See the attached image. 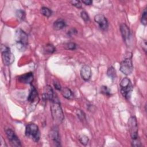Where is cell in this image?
I'll list each match as a JSON object with an SVG mask.
<instances>
[{"label": "cell", "instance_id": "28", "mask_svg": "<svg viewBox=\"0 0 147 147\" xmlns=\"http://www.w3.org/2000/svg\"><path fill=\"white\" fill-rule=\"evenodd\" d=\"M70 3H71L72 5L74 6L75 7H76V8H78V9H80L82 8V3L80 1H71L69 2Z\"/></svg>", "mask_w": 147, "mask_h": 147}, {"label": "cell", "instance_id": "23", "mask_svg": "<svg viewBox=\"0 0 147 147\" xmlns=\"http://www.w3.org/2000/svg\"><path fill=\"white\" fill-rule=\"evenodd\" d=\"M79 140L80 141V142L83 144V145H86L89 141V138L88 137L84 134H82L80 136H79Z\"/></svg>", "mask_w": 147, "mask_h": 147}, {"label": "cell", "instance_id": "15", "mask_svg": "<svg viewBox=\"0 0 147 147\" xmlns=\"http://www.w3.org/2000/svg\"><path fill=\"white\" fill-rule=\"evenodd\" d=\"M38 98V93L36 89V88L33 86L31 87V89L30 90V92L29 93V95L28 96L27 100L29 102L33 103L34 102V101Z\"/></svg>", "mask_w": 147, "mask_h": 147}, {"label": "cell", "instance_id": "20", "mask_svg": "<svg viewBox=\"0 0 147 147\" xmlns=\"http://www.w3.org/2000/svg\"><path fill=\"white\" fill-rule=\"evenodd\" d=\"M44 51L48 53H53L55 51V47L51 44H47L44 47Z\"/></svg>", "mask_w": 147, "mask_h": 147}, {"label": "cell", "instance_id": "27", "mask_svg": "<svg viewBox=\"0 0 147 147\" xmlns=\"http://www.w3.org/2000/svg\"><path fill=\"white\" fill-rule=\"evenodd\" d=\"M80 17L82 18V20L86 22H88L90 21V17L88 14V13L84 11L83 10L81 13H80Z\"/></svg>", "mask_w": 147, "mask_h": 147}, {"label": "cell", "instance_id": "31", "mask_svg": "<svg viewBox=\"0 0 147 147\" xmlns=\"http://www.w3.org/2000/svg\"><path fill=\"white\" fill-rule=\"evenodd\" d=\"M142 49L146 52V40H144L142 41Z\"/></svg>", "mask_w": 147, "mask_h": 147}, {"label": "cell", "instance_id": "8", "mask_svg": "<svg viewBox=\"0 0 147 147\" xmlns=\"http://www.w3.org/2000/svg\"><path fill=\"white\" fill-rule=\"evenodd\" d=\"M49 137L52 145L55 146H61V140L59 130L56 125L53 126L49 133Z\"/></svg>", "mask_w": 147, "mask_h": 147}, {"label": "cell", "instance_id": "2", "mask_svg": "<svg viewBox=\"0 0 147 147\" xmlns=\"http://www.w3.org/2000/svg\"><path fill=\"white\" fill-rule=\"evenodd\" d=\"M15 41L17 49L20 51H24L28 46V34L21 29H18L15 33Z\"/></svg>", "mask_w": 147, "mask_h": 147}, {"label": "cell", "instance_id": "32", "mask_svg": "<svg viewBox=\"0 0 147 147\" xmlns=\"http://www.w3.org/2000/svg\"><path fill=\"white\" fill-rule=\"evenodd\" d=\"M82 2L86 5H91L92 3V1L91 0H83Z\"/></svg>", "mask_w": 147, "mask_h": 147}, {"label": "cell", "instance_id": "22", "mask_svg": "<svg viewBox=\"0 0 147 147\" xmlns=\"http://www.w3.org/2000/svg\"><path fill=\"white\" fill-rule=\"evenodd\" d=\"M76 44L75 42H69L64 44V48L67 50H75L76 48Z\"/></svg>", "mask_w": 147, "mask_h": 147}, {"label": "cell", "instance_id": "4", "mask_svg": "<svg viewBox=\"0 0 147 147\" xmlns=\"http://www.w3.org/2000/svg\"><path fill=\"white\" fill-rule=\"evenodd\" d=\"M120 92L126 99H130L133 91V85L130 80L125 77L122 79L119 83Z\"/></svg>", "mask_w": 147, "mask_h": 147}, {"label": "cell", "instance_id": "12", "mask_svg": "<svg viewBox=\"0 0 147 147\" xmlns=\"http://www.w3.org/2000/svg\"><path fill=\"white\" fill-rule=\"evenodd\" d=\"M120 31L123 41L126 44H129L131 38V33L127 25L125 23L121 24L120 25Z\"/></svg>", "mask_w": 147, "mask_h": 147}, {"label": "cell", "instance_id": "19", "mask_svg": "<svg viewBox=\"0 0 147 147\" xmlns=\"http://www.w3.org/2000/svg\"><path fill=\"white\" fill-rule=\"evenodd\" d=\"M40 12L42 15H43L46 17H49L52 14V11L48 7H45V6H42L41 8Z\"/></svg>", "mask_w": 147, "mask_h": 147}, {"label": "cell", "instance_id": "3", "mask_svg": "<svg viewBox=\"0 0 147 147\" xmlns=\"http://www.w3.org/2000/svg\"><path fill=\"white\" fill-rule=\"evenodd\" d=\"M25 136L35 142H37L40 138V132L38 126L34 123H28L25 127Z\"/></svg>", "mask_w": 147, "mask_h": 147}, {"label": "cell", "instance_id": "14", "mask_svg": "<svg viewBox=\"0 0 147 147\" xmlns=\"http://www.w3.org/2000/svg\"><path fill=\"white\" fill-rule=\"evenodd\" d=\"M33 74L32 72H29L25 74L21 75L18 78V81L24 84H31L32 82L33 81Z\"/></svg>", "mask_w": 147, "mask_h": 147}, {"label": "cell", "instance_id": "24", "mask_svg": "<svg viewBox=\"0 0 147 147\" xmlns=\"http://www.w3.org/2000/svg\"><path fill=\"white\" fill-rule=\"evenodd\" d=\"M76 115H77L78 118L79 119V120L81 121H83L86 120V119L85 113L83 111L80 110V109L77 110V111H76Z\"/></svg>", "mask_w": 147, "mask_h": 147}, {"label": "cell", "instance_id": "6", "mask_svg": "<svg viewBox=\"0 0 147 147\" xmlns=\"http://www.w3.org/2000/svg\"><path fill=\"white\" fill-rule=\"evenodd\" d=\"M1 50L3 64L5 65H11L14 61L15 57L13 53L11 52L10 48L4 44H2Z\"/></svg>", "mask_w": 147, "mask_h": 147}, {"label": "cell", "instance_id": "13", "mask_svg": "<svg viewBox=\"0 0 147 147\" xmlns=\"http://www.w3.org/2000/svg\"><path fill=\"white\" fill-rule=\"evenodd\" d=\"M92 72L90 66L87 65H83L80 69V76L84 81H88L91 77Z\"/></svg>", "mask_w": 147, "mask_h": 147}, {"label": "cell", "instance_id": "7", "mask_svg": "<svg viewBox=\"0 0 147 147\" xmlns=\"http://www.w3.org/2000/svg\"><path fill=\"white\" fill-rule=\"evenodd\" d=\"M128 127L132 140L139 138L138 136V124L136 117L131 116L128 119Z\"/></svg>", "mask_w": 147, "mask_h": 147}, {"label": "cell", "instance_id": "1", "mask_svg": "<svg viewBox=\"0 0 147 147\" xmlns=\"http://www.w3.org/2000/svg\"><path fill=\"white\" fill-rule=\"evenodd\" d=\"M50 109L55 124H56V125L61 124L64 119V116L59 100L57 98H55L51 102Z\"/></svg>", "mask_w": 147, "mask_h": 147}, {"label": "cell", "instance_id": "21", "mask_svg": "<svg viewBox=\"0 0 147 147\" xmlns=\"http://www.w3.org/2000/svg\"><path fill=\"white\" fill-rule=\"evenodd\" d=\"M141 22L144 26H146L147 24V11L146 9H144L141 17Z\"/></svg>", "mask_w": 147, "mask_h": 147}, {"label": "cell", "instance_id": "5", "mask_svg": "<svg viewBox=\"0 0 147 147\" xmlns=\"http://www.w3.org/2000/svg\"><path fill=\"white\" fill-rule=\"evenodd\" d=\"M119 70L125 75H129L132 73L133 65L132 62V54L131 53H127V56L121 62Z\"/></svg>", "mask_w": 147, "mask_h": 147}, {"label": "cell", "instance_id": "25", "mask_svg": "<svg viewBox=\"0 0 147 147\" xmlns=\"http://www.w3.org/2000/svg\"><path fill=\"white\" fill-rule=\"evenodd\" d=\"M16 16L19 20L22 21L25 18V13L24 10H18L16 11Z\"/></svg>", "mask_w": 147, "mask_h": 147}, {"label": "cell", "instance_id": "9", "mask_svg": "<svg viewBox=\"0 0 147 147\" xmlns=\"http://www.w3.org/2000/svg\"><path fill=\"white\" fill-rule=\"evenodd\" d=\"M5 133L7 139L13 146H21V144L18 136L15 132L11 129L7 128L5 129Z\"/></svg>", "mask_w": 147, "mask_h": 147}, {"label": "cell", "instance_id": "30", "mask_svg": "<svg viewBox=\"0 0 147 147\" xmlns=\"http://www.w3.org/2000/svg\"><path fill=\"white\" fill-rule=\"evenodd\" d=\"M76 33H77V30L75 28H72L69 30H68V34L69 36L73 35L74 34H76Z\"/></svg>", "mask_w": 147, "mask_h": 147}, {"label": "cell", "instance_id": "26", "mask_svg": "<svg viewBox=\"0 0 147 147\" xmlns=\"http://www.w3.org/2000/svg\"><path fill=\"white\" fill-rule=\"evenodd\" d=\"M100 92L106 96H110L111 95L110 90L109 88L106 86H102L100 88Z\"/></svg>", "mask_w": 147, "mask_h": 147}, {"label": "cell", "instance_id": "17", "mask_svg": "<svg viewBox=\"0 0 147 147\" xmlns=\"http://www.w3.org/2000/svg\"><path fill=\"white\" fill-rule=\"evenodd\" d=\"M61 93L64 98L67 99H72L74 98L72 91L68 87H63L61 90Z\"/></svg>", "mask_w": 147, "mask_h": 147}, {"label": "cell", "instance_id": "10", "mask_svg": "<svg viewBox=\"0 0 147 147\" xmlns=\"http://www.w3.org/2000/svg\"><path fill=\"white\" fill-rule=\"evenodd\" d=\"M95 22L98 25L100 29L107 30L109 27V22L106 17L102 14H98L94 17Z\"/></svg>", "mask_w": 147, "mask_h": 147}, {"label": "cell", "instance_id": "29", "mask_svg": "<svg viewBox=\"0 0 147 147\" xmlns=\"http://www.w3.org/2000/svg\"><path fill=\"white\" fill-rule=\"evenodd\" d=\"M53 86H54L56 90H59V91H61L62 87H61V86L60 83H59L58 81H57V80H53Z\"/></svg>", "mask_w": 147, "mask_h": 147}, {"label": "cell", "instance_id": "16", "mask_svg": "<svg viewBox=\"0 0 147 147\" xmlns=\"http://www.w3.org/2000/svg\"><path fill=\"white\" fill-rule=\"evenodd\" d=\"M66 26L65 21L62 18L57 19L53 24V27L56 30H60L63 29Z\"/></svg>", "mask_w": 147, "mask_h": 147}, {"label": "cell", "instance_id": "11", "mask_svg": "<svg viewBox=\"0 0 147 147\" xmlns=\"http://www.w3.org/2000/svg\"><path fill=\"white\" fill-rule=\"evenodd\" d=\"M54 92L52 87L50 85H46L44 87L42 92V99L44 101L49 100L52 102L54 98Z\"/></svg>", "mask_w": 147, "mask_h": 147}, {"label": "cell", "instance_id": "18", "mask_svg": "<svg viewBox=\"0 0 147 147\" xmlns=\"http://www.w3.org/2000/svg\"><path fill=\"white\" fill-rule=\"evenodd\" d=\"M107 74L108 76L110 77L113 80H115L117 78L116 71L113 66H111L108 68L107 71Z\"/></svg>", "mask_w": 147, "mask_h": 147}]
</instances>
